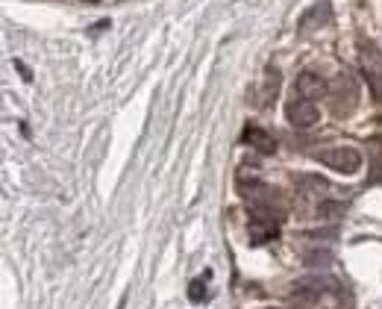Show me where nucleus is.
<instances>
[{
    "mask_svg": "<svg viewBox=\"0 0 382 309\" xmlns=\"http://www.w3.org/2000/svg\"><path fill=\"white\" fill-rule=\"evenodd\" d=\"M265 309H279V306H265Z\"/></svg>",
    "mask_w": 382,
    "mask_h": 309,
    "instance_id": "obj_17",
    "label": "nucleus"
},
{
    "mask_svg": "<svg viewBox=\"0 0 382 309\" xmlns=\"http://www.w3.org/2000/svg\"><path fill=\"white\" fill-rule=\"evenodd\" d=\"M15 68L21 71V77H24V80H27V83L33 80V74H30V68H27V65H24V62H21V59H15Z\"/></svg>",
    "mask_w": 382,
    "mask_h": 309,
    "instance_id": "obj_15",
    "label": "nucleus"
},
{
    "mask_svg": "<svg viewBox=\"0 0 382 309\" xmlns=\"http://www.w3.org/2000/svg\"><path fill=\"white\" fill-rule=\"evenodd\" d=\"M362 71H365V80L371 85L374 97L382 103V56L376 53L374 44H365V53H362Z\"/></svg>",
    "mask_w": 382,
    "mask_h": 309,
    "instance_id": "obj_4",
    "label": "nucleus"
},
{
    "mask_svg": "<svg viewBox=\"0 0 382 309\" xmlns=\"http://www.w3.org/2000/svg\"><path fill=\"white\" fill-rule=\"evenodd\" d=\"M332 259H336V256H332V251H327V247H324V251L318 247V251H306L303 253V262L309 265V268H327Z\"/></svg>",
    "mask_w": 382,
    "mask_h": 309,
    "instance_id": "obj_12",
    "label": "nucleus"
},
{
    "mask_svg": "<svg viewBox=\"0 0 382 309\" xmlns=\"http://www.w3.org/2000/svg\"><path fill=\"white\" fill-rule=\"evenodd\" d=\"M238 189H241V197L248 201L253 209H268L270 203L277 201V194L268 189L265 183H259V180H250V183H238Z\"/></svg>",
    "mask_w": 382,
    "mask_h": 309,
    "instance_id": "obj_7",
    "label": "nucleus"
},
{
    "mask_svg": "<svg viewBox=\"0 0 382 309\" xmlns=\"http://www.w3.org/2000/svg\"><path fill=\"white\" fill-rule=\"evenodd\" d=\"M297 286H306V289H315V292H320V294H324V292H329V289H336L338 286V280L336 277H303V280H297Z\"/></svg>",
    "mask_w": 382,
    "mask_h": 309,
    "instance_id": "obj_10",
    "label": "nucleus"
},
{
    "mask_svg": "<svg viewBox=\"0 0 382 309\" xmlns=\"http://www.w3.org/2000/svg\"><path fill=\"white\" fill-rule=\"evenodd\" d=\"M344 203L341 201H320L318 203V218H341Z\"/></svg>",
    "mask_w": 382,
    "mask_h": 309,
    "instance_id": "obj_13",
    "label": "nucleus"
},
{
    "mask_svg": "<svg viewBox=\"0 0 382 309\" xmlns=\"http://www.w3.org/2000/svg\"><path fill=\"white\" fill-rule=\"evenodd\" d=\"M294 92H297L303 101H318V97L329 94V83L315 71H303L297 77V83H294Z\"/></svg>",
    "mask_w": 382,
    "mask_h": 309,
    "instance_id": "obj_6",
    "label": "nucleus"
},
{
    "mask_svg": "<svg viewBox=\"0 0 382 309\" xmlns=\"http://www.w3.org/2000/svg\"><path fill=\"white\" fill-rule=\"evenodd\" d=\"M244 144H250L259 153H277V139L262 127H248L244 130Z\"/></svg>",
    "mask_w": 382,
    "mask_h": 309,
    "instance_id": "obj_9",
    "label": "nucleus"
},
{
    "mask_svg": "<svg viewBox=\"0 0 382 309\" xmlns=\"http://www.w3.org/2000/svg\"><path fill=\"white\" fill-rule=\"evenodd\" d=\"M85 3H97V0H85Z\"/></svg>",
    "mask_w": 382,
    "mask_h": 309,
    "instance_id": "obj_16",
    "label": "nucleus"
},
{
    "mask_svg": "<svg viewBox=\"0 0 382 309\" xmlns=\"http://www.w3.org/2000/svg\"><path fill=\"white\" fill-rule=\"evenodd\" d=\"M248 233H250V244H268L279 236V227H277V221L270 218L268 209H256Z\"/></svg>",
    "mask_w": 382,
    "mask_h": 309,
    "instance_id": "obj_3",
    "label": "nucleus"
},
{
    "mask_svg": "<svg viewBox=\"0 0 382 309\" xmlns=\"http://www.w3.org/2000/svg\"><path fill=\"white\" fill-rule=\"evenodd\" d=\"M297 286V283H294ZM320 301V292L315 289H306V286H297V289H291V303H297V306H315Z\"/></svg>",
    "mask_w": 382,
    "mask_h": 309,
    "instance_id": "obj_11",
    "label": "nucleus"
},
{
    "mask_svg": "<svg viewBox=\"0 0 382 309\" xmlns=\"http://www.w3.org/2000/svg\"><path fill=\"white\" fill-rule=\"evenodd\" d=\"M318 159L324 162L327 168L338 171V174H356V171L362 168V153L356 151V147H329V151L318 153Z\"/></svg>",
    "mask_w": 382,
    "mask_h": 309,
    "instance_id": "obj_2",
    "label": "nucleus"
},
{
    "mask_svg": "<svg viewBox=\"0 0 382 309\" xmlns=\"http://www.w3.org/2000/svg\"><path fill=\"white\" fill-rule=\"evenodd\" d=\"M206 298V286H203V280H194L191 286H189V301L191 303H200Z\"/></svg>",
    "mask_w": 382,
    "mask_h": 309,
    "instance_id": "obj_14",
    "label": "nucleus"
},
{
    "mask_svg": "<svg viewBox=\"0 0 382 309\" xmlns=\"http://www.w3.org/2000/svg\"><path fill=\"white\" fill-rule=\"evenodd\" d=\"M329 21H332V9H329L327 0H320V3H315V6L300 18V33L306 35V33H312V30H318V27H327Z\"/></svg>",
    "mask_w": 382,
    "mask_h": 309,
    "instance_id": "obj_8",
    "label": "nucleus"
},
{
    "mask_svg": "<svg viewBox=\"0 0 382 309\" xmlns=\"http://www.w3.org/2000/svg\"><path fill=\"white\" fill-rule=\"evenodd\" d=\"M329 106L336 118H347L359 106V83H356L353 74H338L329 83Z\"/></svg>",
    "mask_w": 382,
    "mask_h": 309,
    "instance_id": "obj_1",
    "label": "nucleus"
},
{
    "mask_svg": "<svg viewBox=\"0 0 382 309\" xmlns=\"http://www.w3.org/2000/svg\"><path fill=\"white\" fill-rule=\"evenodd\" d=\"M286 115H288V124L291 127H297V130H309L315 127V124L320 121V112H318V103L315 101H291L288 109H286Z\"/></svg>",
    "mask_w": 382,
    "mask_h": 309,
    "instance_id": "obj_5",
    "label": "nucleus"
}]
</instances>
